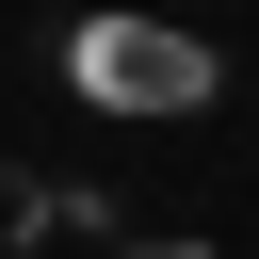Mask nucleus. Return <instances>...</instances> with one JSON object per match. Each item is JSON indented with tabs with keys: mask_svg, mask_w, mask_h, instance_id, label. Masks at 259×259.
<instances>
[{
	"mask_svg": "<svg viewBox=\"0 0 259 259\" xmlns=\"http://www.w3.org/2000/svg\"><path fill=\"white\" fill-rule=\"evenodd\" d=\"M65 81H81L97 113H210L227 65H210L178 16H81V32H65Z\"/></svg>",
	"mask_w": 259,
	"mask_h": 259,
	"instance_id": "f257e3e1",
	"label": "nucleus"
},
{
	"mask_svg": "<svg viewBox=\"0 0 259 259\" xmlns=\"http://www.w3.org/2000/svg\"><path fill=\"white\" fill-rule=\"evenodd\" d=\"M130 259H210V243H130Z\"/></svg>",
	"mask_w": 259,
	"mask_h": 259,
	"instance_id": "f03ea898",
	"label": "nucleus"
}]
</instances>
